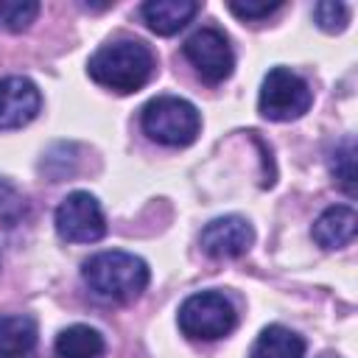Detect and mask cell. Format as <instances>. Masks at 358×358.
Instances as JSON below:
<instances>
[{
  "mask_svg": "<svg viewBox=\"0 0 358 358\" xmlns=\"http://www.w3.org/2000/svg\"><path fill=\"white\" fill-rule=\"evenodd\" d=\"M36 322L25 313L0 316V355L3 358H25L36 347Z\"/></svg>",
  "mask_w": 358,
  "mask_h": 358,
  "instance_id": "7c38bea8",
  "label": "cell"
},
{
  "mask_svg": "<svg viewBox=\"0 0 358 358\" xmlns=\"http://www.w3.org/2000/svg\"><path fill=\"white\" fill-rule=\"evenodd\" d=\"M140 123H143V131L154 143H162V145H171V148L190 145L199 137V129H201L199 109L190 101L176 98V95L151 98L143 106Z\"/></svg>",
  "mask_w": 358,
  "mask_h": 358,
  "instance_id": "3957f363",
  "label": "cell"
},
{
  "mask_svg": "<svg viewBox=\"0 0 358 358\" xmlns=\"http://www.w3.org/2000/svg\"><path fill=\"white\" fill-rule=\"evenodd\" d=\"M59 358H98L103 352V336L90 324H70L53 344Z\"/></svg>",
  "mask_w": 358,
  "mask_h": 358,
  "instance_id": "5bb4252c",
  "label": "cell"
},
{
  "mask_svg": "<svg viewBox=\"0 0 358 358\" xmlns=\"http://www.w3.org/2000/svg\"><path fill=\"white\" fill-rule=\"evenodd\" d=\"M179 330L196 341H215L232 333L238 313L221 291H199L179 305Z\"/></svg>",
  "mask_w": 358,
  "mask_h": 358,
  "instance_id": "277c9868",
  "label": "cell"
},
{
  "mask_svg": "<svg viewBox=\"0 0 358 358\" xmlns=\"http://www.w3.org/2000/svg\"><path fill=\"white\" fill-rule=\"evenodd\" d=\"M39 14L36 0H0V28L25 31Z\"/></svg>",
  "mask_w": 358,
  "mask_h": 358,
  "instance_id": "2e32d148",
  "label": "cell"
},
{
  "mask_svg": "<svg viewBox=\"0 0 358 358\" xmlns=\"http://www.w3.org/2000/svg\"><path fill=\"white\" fill-rule=\"evenodd\" d=\"M84 282L90 291L109 302H131L137 299L148 285V263L131 252H98L90 260H84Z\"/></svg>",
  "mask_w": 358,
  "mask_h": 358,
  "instance_id": "7a4b0ae2",
  "label": "cell"
},
{
  "mask_svg": "<svg viewBox=\"0 0 358 358\" xmlns=\"http://www.w3.org/2000/svg\"><path fill=\"white\" fill-rule=\"evenodd\" d=\"M355 229H358V215L352 207L347 204H336L327 207L316 221H313V241L322 249H344L355 241Z\"/></svg>",
  "mask_w": 358,
  "mask_h": 358,
  "instance_id": "30bf717a",
  "label": "cell"
},
{
  "mask_svg": "<svg viewBox=\"0 0 358 358\" xmlns=\"http://www.w3.org/2000/svg\"><path fill=\"white\" fill-rule=\"evenodd\" d=\"M56 232L67 243H95L106 232V218L98 199L87 190L64 196L56 207Z\"/></svg>",
  "mask_w": 358,
  "mask_h": 358,
  "instance_id": "8992f818",
  "label": "cell"
},
{
  "mask_svg": "<svg viewBox=\"0 0 358 358\" xmlns=\"http://www.w3.org/2000/svg\"><path fill=\"white\" fill-rule=\"evenodd\" d=\"M255 241V229L243 215H221L213 218L204 229H201V252L215 257V260H229V257H241Z\"/></svg>",
  "mask_w": 358,
  "mask_h": 358,
  "instance_id": "ba28073f",
  "label": "cell"
},
{
  "mask_svg": "<svg viewBox=\"0 0 358 358\" xmlns=\"http://www.w3.org/2000/svg\"><path fill=\"white\" fill-rule=\"evenodd\" d=\"M87 73L95 84L126 95L145 87V81L154 73V56L148 45H143L140 39H117L98 48L90 56Z\"/></svg>",
  "mask_w": 358,
  "mask_h": 358,
  "instance_id": "6da1fadb",
  "label": "cell"
},
{
  "mask_svg": "<svg viewBox=\"0 0 358 358\" xmlns=\"http://www.w3.org/2000/svg\"><path fill=\"white\" fill-rule=\"evenodd\" d=\"M302 355H305L302 336H296L282 324H268L257 336L249 358H302Z\"/></svg>",
  "mask_w": 358,
  "mask_h": 358,
  "instance_id": "4fadbf2b",
  "label": "cell"
},
{
  "mask_svg": "<svg viewBox=\"0 0 358 358\" xmlns=\"http://www.w3.org/2000/svg\"><path fill=\"white\" fill-rule=\"evenodd\" d=\"M196 11H199L196 0H148L140 8L145 25L159 36H171L179 28H185L196 17Z\"/></svg>",
  "mask_w": 358,
  "mask_h": 358,
  "instance_id": "8fae6325",
  "label": "cell"
},
{
  "mask_svg": "<svg viewBox=\"0 0 358 358\" xmlns=\"http://www.w3.org/2000/svg\"><path fill=\"white\" fill-rule=\"evenodd\" d=\"M185 59L193 64V70L207 81V84H221L229 78L235 67V56L229 48V39L218 28H199L185 39Z\"/></svg>",
  "mask_w": 358,
  "mask_h": 358,
  "instance_id": "52a82bcc",
  "label": "cell"
},
{
  "mask_svg": "<svg viewBox=\"0 0 358 358\" xmlns=\"http://www.w3.org/2000/svg\"><path fill=\"white\" fill-rule=\"evenodd\" d=\"M42 106L36 84L25 76H8L0 81V129L28 126Z\"/></svg>",
  "mask_w": 358,
  "mask_h": 358,
  "instance_id": "9c48e42d",
  "label": "cell"
},
{
  "mask_svg": "<svg viewBox=\"0 0 358 358\" xmlns=\"http://www.w3.org/2000/svg\"><path fill=\"white\" fill-rule=\"evenodd\" d=\"M22 213H25V199L17 193L14 185L0 179V221L6 227H11V224H17L22 218Z\"/></svg>",
  "mask_w": 358,
  "mask_h": 358,
  "instance_id": "ac0fdd59",
  "label": "cell"
},
{
  "mask_svg": "<svg viewBox=\"0 0 358 358\" xmlns=\"http://www.w3.org/2000/svg\"><path fill=\"white\" fill-rule=\"evenodd\" d=\"M310 87L288 67H271L263 78L257 109L268 120H296L310 109Z\"/></svg>",
  "mask_w": 358,
  "mask_h": 358,
  "instance_id": "5b68a950",
  "label": "cell"
},
{
  "mask_svg": "<svg viewBox=\"0 0 358 358\" xmlns=\"http://www.w3.org/2000/svg\"><path fill=\"white\" fill-rule=\"evenodd\" d=\"M330 173H333V182L347 193V196H355V143L352 137H344L333 157H330Z\"/></svg>",
  "mask_w": 358,
  "mask_h": 358,
  "instance_id": "9a60e30c",
  "label": "cell"
},
{
  "mask_svg": "<svg viewBox=\"0 0 358 358\" xmlns=\"http://www.w3.org/2000/svg\"><path fill=\"white\" fill-rule=\"evenodd\" d=\"M313 20L327 34L344 31L347 28V20H350V6L347 3H338V0H322V3L313 6Z\"/></svg>",
  "mask_w": 358,
  "mask_h": 358,
  "instance_id": "e0dca14e",
  "label": "cell"
},
{
  "mask_svg": "<svg viewBox=\"0 0 358 358\" xmlns=\"http://www.w3.org/2000/svg\"><path fill=\"white\" fill-rule=\"evenodd\" d=\"M280 6H282L280 0H274V3H255V0L241 3V0H232V3H229V11H232L235 17H241V20H263V17L274 14Z\"/></svg>",
  "mask_w": 358,
  "mask_h": 358,
  "instance_id": "d6986e66",
  "label": "cell"
}]
</instances>
